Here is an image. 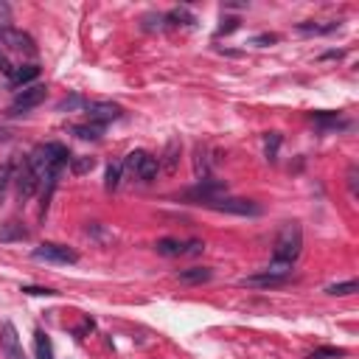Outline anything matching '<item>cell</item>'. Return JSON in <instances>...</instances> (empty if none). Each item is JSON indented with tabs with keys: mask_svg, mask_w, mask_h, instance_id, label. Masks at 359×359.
<instances>
[{
	"mask_svg": "<svg viewBox=\"0 0 359 359\" xmlns=\"http://www.w3.org/2000/svg\"><path fill=\"white\" fill-rule=\"evenodd\" d=\"M73 135L81 137V140H98V137L104 135V126H101V123H93V121L76 123V126H73Z\"/></svg>",
	"mask_w": 359,
	"mask_h": 359,
	"instance_id": "obj_17",
	"label": "cell"
},
{
	"mask_svg": "<svg viewBox=\"0 0 359 359\" xmlns=\"http://www.w3.org/2000/svg\"><path fill=\"white\" fill-rule=\"evenodd\" d=\"M224 22H227V25H222V28H219V34H230V31H236V25H238V20H236V17H230V20H224Z\"/></svg>",
	"mask_w": 359,
	"mask_h": 359,
	"instance_id": "obj_29",
	"label": "cell"
},
{
	"mask_svg": "<svg viewBox=\"0 0 359 359\" xmlns=\"http://www.w3.org/2000/svg\"><path fill=\"white\" fill-rule=\"evenodd\" d=\"M208 208L230 216H261V205L255 199H241V196H219Z\"/></svg>",
	"mask_w": 359,
	"mask_h": 359,
	"instance_id": "obj_4",
	"label": "cell"
},
{
	"mask_svg": "<svg viewBox=\"0 0 359 359\" xmlns=\"http://www.w3.org/2000/svg\"><path fill=\"white\" fill-rule=\"evenodd\" d=\"M339 356H345V351H342V348L325 345V348H317V351H311L306 359H339Z\"/></svg>",
	"mask_w": 359,
	"mask_h": 359,
	"instance_id": "obj_22",
	"label": "cell"
},
{
	"mask_svg": "<svg viewBox=\"0 0 359 359\" xmlns=\"http://www.w3.org/2000/svg\"><path fill=\"white\" fill-rule=\"evenodd\" d=\"M177 278L188 286H196V283H208L213 278V269L210 266H191V269H182Z\"/></svg>",
	"mask_w": 359,
	"mask_h": 359,
	"instance_id": "obj_13",
	"label": "cell"
},
{
	"mask_svg": "<svg viewBox=\"0 0 359 359\" xmlns=\"http://www.w3.org/2000/svg\"><path fill=\"white\" fill-rule=\"evenodd\" d=\"M154 250H157L160 255L177 258V255H199V252L205 250V244H202V241H188V244H182V241H177V238H160V241L154 244Z\"/></svg>",
	"mask_w": 359,
	"mask_h": 359,
	"instance_id": "obj_8",
	"label": "cell"
},
{
	"mask_svg": "<svg viewBox=\"0 0 359 359\" xmlns=\"http://www.w3.org/2000/svg\"><path fill=\"white\" fill-rule=\"evenodd\" d=\"M0 39H3V45H8L11 50H25V53H34L36 48H34V39L28 36V34H22V31H17V28H0Z\"/></svg>",
	"mask_w": 359,
	"mask_h": 359,
	"instance_id": "obj_10",
	"label": "cell"
},
{
	"mask_svg": "<svg viewBox=\"0 0 359 359\" xmlns=\"http://www.w3.org/2000/svg\"><path fill=\"white\" fill-rule=\"evenodd\" d=\"M359 286H356V280H342V283H331V286H325V292L328 294H353Z\"/></svg>",
	"mask_w": 359,
	"mask_h": 359,
	"instance_id": "obj_24",
	"label": "cell"
},
{
	"mask_svg": "<svg viewBox=\"0 0 359 359\" xmlns=\"http://www.w3.org/2000/svg\"><path fill=\"white\" fill-rule=\"evenodd\" d=\"M224 191H227V185H224L222 180L205 177V180H199L194 188H188V191L182 194V199H188V202H194V205H210L213 199L224 196Z\"/></svg>",
	"mask_w": 359,
	"mask_h": 359,
	"instance_id": "obj_3",
	"label": "cell"
},
{
	"mask_svg": "<svg viewBox=\"0 0 359 359\" xmlns=\"http://www.w3.org/2000/svg\"><path fill=\"white\" fill-rule=\"evenodd\" d=\"M45 95H48V87H45V84H31V87H22V90L14 95V101H11V107H8V112H11V115L28 112V109L39 107V104L45 101Z\"/></svg>",
	"mask_w": 359,
	"mask_h": 359,
	"instance_id": "obj_6",
	"label": "cell"
},
{
	"mask_svg": "<svg viewBox=\"0 0 359 359\" xmlns=\"http://www.w3.org/2000/svg\"><path fill=\"white\" fill-rule=\"evenodd\" d=\"M292 275H272V272H258V275H250V278H241L238 283L241 286H252V289H272V286H283L289 283Z\"/></svg>",
	"mask_w": 359,
	"mask_h": 359,
	"instance_id": "obj_12",
	"label": "cell"
},
{
	"mask_svg": "<svg viewBox=\"0 0 359 359\" xmlns=\"http://www.w3.org/2000/svg\"><path fill=\"white\" fill-rule=\"evenodd\" d=\"M0 353H3V359H25L17 328L11 323H3V328H0Z\"/></svg>",
	"mask_w": 359,
	"mask_h": 359,
	"instance_id": "obj_9",
	"label": "cell"
},
{
	"mask_svg": "<svg viewBox=\"0 0 359 359\" xmlns=\"http://www.w3.org/2000/svg\"><path fill=\"white\" fill-rule=\"evenodd\" d=\"M36 261H45V264H76L79 261V252L76 250H70L67 244H56V241H45V244H39V247H34V252H31Z\"/></svg>",
	"mask_w": 359,
	"mask_h": 359,
	"instance_id": "obj_5",
	"label": "cell"
},
{
	"mask_svg": "<svg viewBox=\"0 0 359 359\" xmlns=\"http://www.w3.org/2000/svg\"><path fill=\"white\" fill-rule=\"evenodd\" d=\"M303 250V230L297 222H289L280 227L278 238H275V247H272V261H280V264H294V258L300 255Z\"/></svg>",
	"mask_w": 359,
	"mask_h": 359,
	"instance_id": "obj_1",
	"label": "cell"
},
{
	"mask_svg": "<svg viewBox=\"0 0 359 359\" xmlns=\"http://www.w3.org/2000/svg\"><path fill=\"white\" fill-rule=\"evenodd\" d=\"M42 185V180L28 168V163H22V168H20V177H17V196L25 202V199H31L34 194H36V188Z\"/></svg>",
	"mask_w": 359,
	"mask_h": 359,
	"instance_id": "obj_11",
	"label": "cell"
},
{
	"mask_svg": "<svg viewBox=\"0 0 359 359\" xmlns=\"http://www.w3.org/2000/svg\"><path fill=\"white\" fill-rule=\"evenodd\" d=\"M278 146H280V135L278 132H269L264 137V151H266V160H278Z\"/></svg>",
	"mask_w": 359,
	"mask_h": 359,
	"instance_id": "obj_23",
	"label": "cell"
},
{
	"mask_svg": "<svg viewBox=\"0 0 359 359\" xmlns=\"http://www.w3.org/2000/svg\"><path fill=\"white\" fill-rule=\"evenodd\" d=\"M356 177H359V168H356V165H351V168H348V188H351V194H353V196L359 194V188H356Z\"/></svg>",
	"mask_w": 359,
	"mask_h": 359,
	"instance_id": "obj_27",
	"label": "cell"
},
{
	"mask_svg": "<svg viewBox=\"0 0 359 359\" xmlns=\"http://www.w3.org/2000/svg\"><path fill=\"white\" fill-rule=\"evenodd\" d=\"M95 168V157H70V171L73 174H87Z\"/></svg>",
	"mask_w": 359,
	"mask_h": 359,
	"instance_id": "obj_21",
	"label": "cell"
},
{
	"mask_svg": "<svg viewBox=\"0 0 359 359\" xmlns=\"http://www.w3.org/2000/svg\"><path fill=\"white\" fill-rule=\"evenodd\" d=\"M123 168L132 171V174H135L137 180H143V182H151V180L160 174L157 157H151V154H146V151H129V154L123 157Z\"/></svg>",
	"mask_w": 359,
	"mask_h": 359,
	"instance_id": "obj_2",
	"label": "cell"
},
{
	"mask_svg": "<svg viewBox=\"0 0 359 359\" xmlns=\"http://www.w3.org/2000/svg\"><path fill=\"white\" fill-rule=\"evenodd\" d=\"M107 191H115L121 185V165H107Z\"/></svg>",
	"mask_w": 359,
	"mask_h": 359,
	"instance_id": "obj_26",
	"label": "cell"
},
{
	"mask_svg": "<svg viewBox=\"0 0 359 359\" xmlns=\"http://www.w3.org/2000/svg\"><path fill=\"white\" fill-rule=\"evenodd\" d=\"M165 20H168V22H174V25H191V22H196V20H194V14H191L188 8H174V11H168V14H165Z\"/></svg>",
	"mask_w": 359,
	"mask_h": 359,
	"instance_id": "obj_20",
	"label": "cell"
},
{
	"mask_svg": "<svg viewBox=\"0 0 359 359\" xmlns=\"http://www.w3.org/2000/svg\"><path fill=\"white\" fill-rule=\"evenodd\" d=\"M84 109H87V118L101 126H107L109 121H118L123 115V109L112 101H90V104H84Z\"/></svg>",
	"mask_w": 359,
	"mask_h": 359,
	"instance_id": "obj_7",
	"label": "cell"
},
{
	"mask_svg": "<svg viewBox=\"0 0 359 359\" xmlns=\"http://www.w3.org/2000/svg\"><path fill=\"white\" fill-rule=\"evenodd\" d=\"M28 238V230L22 227V222H3L0 224V241H25Z\"/></svg>",
	"mask_w": 359,
	"mask_h": 359,
	"instance_id": "obj_15",
	"label": "cell"
},
{
	"mask_svg": "<svg viewBox=\"0 0 359 359\" xmlns=\"http://www.w3.org/2000/svg\"><path fill=\"white\" fill-rule=\"evenodd\" d=\"M8 182H11V163H0V202L6 199Z\"/></svg>",
	"mask_w": 359,
	"mask_h": 359,
	"instance_id": "obj_25",
	"label": "cell"
},
{
	"mask_svg": "<svg viewBox=\"0 0 359 359\" xmlns=\"http://www.w3.org/2000/svg\"><path fill=\"white\" fill-rule=\"evenodd\" d=\"M34 353H36V359H50V356H53L50 339H48V334H45L42 328L34 331Z\"/></svg>",
	"mask_w": 359,
	"mask_h": 359,
	"instance_id": "obj_18",
	"label": "cell"
},
{
	"mask_svg": "<svg viewBox=\"0 0 359 359\" xmlns=\"http://www.w3.org/2000/svg\"><path fill=\"white\" fill-rule=\"evenodd\" d=\"M311 121L320 126H345V121L337 112H311Z\"/></svg>",
	"mask_w": 359,
	"mask_h": 359,
	"instance_id": "obj_19",
	"label": "cell"
},
{
	"mask_svg": "<svg viewBox=\"0 0 359 359\" xmlns=\"http://www.w3.org/2000/svg\"><path fill=\"white\" fill-rule=\"evenodd\" d=\"M22 292H25V294H39V297H42V294H45V297H53V294H56L53 289H39V286H25Z\"/></svg>",
	"mask_w": 359,
	"mask_h": 359,
	"instance_id": "obj_28",
	"label": "cell"
},
{
	"mask_svg": "<svg viewBox=\"0 0 359 359\" xmlns=\"http://www.w3.org/2000/svg\"><path fill=\"white\" fill-rule=\"evenodd\" d=\"M157 163H160V171L174 174V171H177V163H180V140H171V143L165 146V151H163V160L157 157Z\"/></svg>",
	"mask_w": 359,
	"mask_h": 359,
	"instance_id": "obj_14",
	"label": "cell"
},
{
	"mask_svg": "<svg viewBox=\"0 0 359 359\" xmlns=\"http://www.w3.org/2000/svg\"><path fill=\"white\" fill-rule=\"evenodd\" d=\"M36 76H39V67L36 65H25V67H14V73L8 76V81H11V87H25Z\"/></svg>",
	"mask_w": 359,
	"mask_h": 359,
	"instance_id": "obj_16",
	"label": "cell"
}]
</instances>
